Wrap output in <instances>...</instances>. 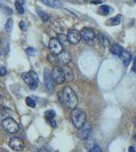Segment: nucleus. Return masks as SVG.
Here are the masks:
<instances>
[{
	"instance_id": "1",
	"label": "nucleus",
	"mask_w": 136,
	"mask_h": 152,
	"mask_svg": "<svg viewBox=\"0 0 136 152\" xmlns=\"http://www.w3.org/2000/svg\"><path fill=\"white\" fill-rule=\"evenodd\" d=\"M59 99L67 109L73 110L76 107L78 102L77 95L74 92V90L71 87L65 86L62 89V92L59 94Z\"/></svg>"
},
{
	"instance_id": "2",
	"label": "nucleus",
	"mask_w": 136,
	"mask_h": 152,
	"mask_svg": "<svg viewBox=\"0 0 136 152\" xmlns=\"http://www.w3.org/2000/svg\"><path fill=\"white\" fill-rule=\"evenodd\" d=\"M85 120H86V115L83 110L77 109V107L72 110V112H71V121H72L75 128L77 129L81 128L85 125Z\"/></svg>"
},
{
	"instance_id": "3",
	"label": "nucleus",
	"mask_w": 136,
	"mask_h": 152,
	"mask_svg": "<svg viewBox=\"0 0 136 152\" xmlns=\"http://www.w3.org/2000/svg\"><path fill=\"white\" fill-rule=\"evenodd\" d=\"M21 78H23L24 81L29 85L32 90L36 89V88L38 87L39 78H38V75L36 74V72H34V71L23 73V74H21Z\"/></svg>"
},
{
	"instance_id": "4",
	"label": "nucleus",
	"mask_w": 136,
	"mask_h": 152,
	"mask_svg": "<svg viewBox=\"0 0 136 152\" xmlns=\"http://www.w3.org/2000/svg\"><path fill=\"white\" fill-rule=\"evenodd\" d=\"M2 126L3 128L6 130L9 133H15L19 130V126L18 124L14 121L12 118H5L2 122Z\"/></svg>"
},
{
	"instance_id": "5",
	"label": "nucleus",
	"mask_w": 136,
	"mask_h": 152,
	"mask_svg": "<svg viewBox=\"0 0 136 152\" xmlns=\"http://www.w3.org/2000/svg\"><path fill=\"white\" fill-rule=\"evenodd\" d=\"M52 79L57 83H63L65 82V77H64V73L61 66H55L51 71Z\"/></svg>"
},
{
	"instance_id": "6",
	"label": "nucleus",
	"mask_w": 136,
	"mask_h": 152,
	"mask_svg": "<svg viewBox=\"0 0 136 152\" xmlns=\"http://www.w3.org/2000/svg\"><path fill=\"white\" fill-rule=\"evenodd\" d=\"M80 36H81V40L86 44L93 43V40H95V38H96L95 31H93V29L90 28H82V31H80Z\"/></svg>"
},
{
	"instance_id": "7",
	"label": "nucleus",
	"mask_w": 136,
	"mask_h": 152,
	"mask_svg": "<svg viewBox=\"0 0 136 152\" xmlns=\"http://www.w3.org/2000/svg\"><path fill=\"white\" fill-rule=\"evenodd\" d=\"M49 49L54 55H58L63 51V46L62 43L58 40V39H51L49 42Z\"/></svg>"
},
{
	"instance_id": "8",
	"label": "nucleus",
	"mask_w": 136,
	"mask_h": 152,
	"mask_svg": "<svg viewBox=\"0 0 136 152\" xmlns=\"http://www.w3.org/2000/svg\"><path fill=\"white\" fill-rule=\"evenodd\" d=\"M66 38H67V41L71 45H77L81 41L80 33L78 31H76V29H69Z\"/></svg>"
},
{
	"instance_id": "9",
	"label": "nucleus",
	"mask_w": 136,
	"mask_h": 152,
	"mask_svg": "<svg viewBox=\"0 0 136 152\" xmlns=\"http://www.w3.org/2000/svg\"><path fill=\"white\" fill-rule=\"evenodd\" d=\"M56 64H58L59 66H65L67 65L69 62L71 61V57H70V54L66 51H62L60 54L56 55Z\"/></svg>"
},
{
	"instance_id": "10",
	"label": "nucleus",
	"mask_w": 136,
	"mask_h": 152,
	"mask_svg": "<svg viewBox=\"0 0 136 152\" xmlns=\"http://www.w3.org/2000/svg\"><path fill=\"white\" fill-rule=\"evenodd\" d=\"M9 146L14 151H23L24 149V142L21 138L12 137L9 141Z\"/></svg>"
},
{
	"instance_id": "11",
	"label": "nucleus",
	"mask_w": 136,
	"mask_h": 152,
	"mask_svg": "<svg viewBox=\"0 0 136 152\" xmlns=\"http://www.w3.org/2000/svg\"><path fill=\"white\" fill-rule=\"evenodd\" d=\"M90 132H91V126L90 124L85 123V125L81 128L78 129L77 136L79 137V139H81V140H85L90 135Z\"/></svg>"
},
{
	"instance_id": "12",
	"label": "nucleus",
	"mask_w": 136,
	"mask_h": 152,
	"mask_svg": "<svg viewBox=\"0 0 136 152\" xmlns=\"http://www.w3.org/2000/svg\"><path fill=\"white\" fill-rule=\"evenodd\" d=\"M44 83H45L47 89L51 91L52 88H53V79H52L51 72H49L48 68L44 69Z\"/></svg>"
},
{
	"instance_id": "13",
	"label": "nucleus",
	"mask_w": 136,
	"mask_h": 152,
	"mask_svg": "<svg viewBox=\"0 0 136 152\" xmlns=\"http://www.w3.org/2000/svg\"><path fill=\"white\" fill-rule=\"evenodd\" d=\"M119 57H120L121 60H122V62H123V64H124L125 67H127V66L129 65V63L131 62V59H132L131 54L126 50L122 51V53H121V55L119 56Z\"/></svg>"
},
{
	"instance_id": "14",
	"label": "nucleus",
	"mask_w": 136,
	"mask_h": 152,
	"mask_svg": "<svg viewBox=\"0 0 136 152\" xmlns=\"http://www.w3.org/2000/svg\"><path fill=\"white\" fill-rule=\"evenodd\" d=\"M41 1L46 6L52 7V8H60V7H62V2L60 0H41Z\"/></svg>"
},
{
	"instance_id": "15",
	"label": "nucleus",
	"mask_w": 136,
	"mask_h": 152,
	"mask_svg": "<svg viewBox=\"0 0 136 152\" xmlns=\"http://www.w3.org/2000/svg\"><path fill=\"white\" fill-rule=\"evenodd\" d=\"M62 67V70H63V73H64V77H65V81H72L73 78H74V75L72 73V70L70 69L67 66H61Z\"/></svg>"
},
{
	"instance_id": "16",
	"label": "nucleus",
	"mask_w": 136,
	"mask_h": 152,
	"mask_svg": "<svg viewBox=\"0 0 136 152\" xmlns=\"http://www.w3.org/2000/svg\"><path fill=\"white\" fill-rule=\"evenodd\" d=\"M123 50H124V49H123L122 46H120L119 44H113V45L111 46V48H110L111 53L114 54L115 56H118V57L121 55V53H122Z\"/></svg>"
},
{
	"instance_id": "17",
	"label": "nucleus",
	"mask_w": 136,
	"mask_h": 152,
	"mask_svg": "<svg viewBox=\"0 0 136 152\" xmlns=\"http://www.w3.org/2000/svg\"><path fill=\"white\" fill-rule=\"evenodd\" d=\"M121 23V15L115 16V18H109L107 21H106V24H107L108 26H118V24H120Z\"/></svg>"
},
{
	"instance_id": "18",
	"label": "nucleus",
	"mask_w": 136,
	"mask_h": 152,
	"mask_svg": "<svg viewBox=\"0 0 136 152\" xmlns=\"http://www.w3.org/2000/svg\"><path fill=\"white\" fill-rule=\"evenodd\" d=\"M100 43L102 44L105 48H109V46H110V40H109L108 38H106L104 35H100Z\"/></svg>"
},
{
	"instance_id": "19",
	"label": "nucleus",
	"mask_w": 136,
	"mask_h": 152,
	"mask_svg": "<svg viewBox=\"0 0 136 152\" xmlns=\"http://www.w3.org/2000/svg\"><path fill=\"white\" fill-rule=\"evenodd\" d=\"M110 12H111V9L108 5H102L100 7V13L102 14V15H108Z\"/></svg>"
},
{
	"instance_id": "20",
	"label": "nucleus",
	"mask_w": 136,
	"mask_h": 152,
	"mask_svg": "<svg viewBox=\"0 0 136 152\" xmlns=\"http://www.w3.org/2000/svg\"><path fill=\"white\" fill-rule=\"evenodd\" d=\"M12 28H13V20H12L11 18H8L5 23V31L7 33H10L12 31Z\"/></svg>"
},
{
	"instance_id": "21",
	"label": "nucleus",
	"mask_w": 136,
	"mask_h": 152,
	"mask_svg": "<svg viewBox=\"0 0 136 152\" xmlns=\"http://www.w3.org/2000/svg\"><path fill=\"white\" fill-rule=\"evenodd\" d=\"M38 13H39V15H40V18H41L42 20L45 21V23L50 19V16H49V14H47L46 12L40 10V9H38Z\"/></svg>"
},
{
	"instance_id": "22",
	"label": "nucleus",
	"mask_w": 136,
	"mask_h": 152,
	"mask_svg": "<svg viewBox=\"0 0 136 152\" xmlns=\"http://www.w3.org/2000/svg\"><path fill=\"white\" fill-rule=\"evenodd\" d=\"M26 104H28L29 107H36V105H37L35 99H32V97H29V96L26 99Z\"/></svg>"
},
{
	"instance_id": "23",
	"label": "nucleus",
	"mask_w": 136,
	"mask_h": 152,
	"mask_svg": "<svg viewBox=\"0 0 136 152\" xmlns=\"http://www.w3.org/2000/svg\"><path fill=\"white\" fill-rule=\"evenodd\" d=\"M45 117L47 120H51V119H54V117H55V112L53 111V110H50V111H47L45 113Z\"/></svg>"
},
{
	"instance_id": "24",
	"label": "nucleus",
	"mask_w": 136,
	"mask_h": 152,
	"mask_svg": "<svg viewBox=\"0 0 136 152\" xmlns=\"http://www.w3.org/2000/svg\"><path fill=\"white\" fill-rule=\"evenodd\" d=\"M15 8H16L17 13L23 14L24 12V8L23 4H19V3H17V2H15Z\"/></svg>"
},
{
	"instance_id": "25",
	"label": "nucleus",
	"mask_w": 136,
	"mask_h": 152,
	"mask_svg": "<svg viewBox=\"0 0 136 152\" xmlns=\"http://www.w3.org/2000/svg\"><path fill=\"white\" fill-rule=\"evenodd\" d=\"M26 53L28 54L29 56H33V55L36 54V50H35L34 48H32V47H29V48L26 49Z\"/></svg>"
},
{
	"instance_id": "26",
	"label": "nucleus",
	"mask_w": 136,
	"mask_h": 152,
	"mask_svg": "<svg viewBox=\"0 0 136 152\" xmlns=\"http://www.w3.org/2000/svg\"><path fill=\"white\" fill-rule=\"evenodd\" d=\"M7 73V70L5 67H3V66H0V76L1 77H3V76H5Z\"/></svg>"
},
{
	"instance_id": "27",
	"label": "nucleus",
	"mask_w": 136,
	"mask_h": 152,
	"mask_svg": "<svg viewBox=\"0 0 136 152\" xmlns=\"http://www.w3.org/2000/svg\"><path fill=\"white\" fill-rule=\"evenodd\" d=\"M90 152H103V150H102V148H101L100 146L96 145V146H93V148L90 149Z\"/></svg>"
},
{
	"instance_id": "28",
	"label": "nucleus",
	"mask_w": 136,
	"mask_h": 152,
	"mask_svg": "<svg viewBox=\"0 0 136 152\" xmlns=\"http://www.w3.org/2000/svg\"><path fill=\"white\" fill-rule=\"evenodd\" d=\"M19 28H21V31H26V23H24V21H21V23H19Z\"/></svg>"
},
{
	"instance_id": "29",
	"label": "nucleus",
	"mask_w": 136,
	"mask_h": 152,
	"mask_svg": "<svg viewBox=\"0 0 136 152\" xmlns=\"http://www.w3.org/2000/svg\"><path fill=\"white\" fill-rule=\"evenodd\" d=\"M47 121L49 122V124H50L52 127H56V123H55V121H54V119H51V120H47Z\"/></svg>"
},
{
	"instance_id": "30",
	"label": "nucleus",
	"mask_w": 136,
	"mask_h": 152,
	"mask_svg": "<svg viewBox=\"0 0 136 152\" xmlns=\"http://www.w3.org/2000/svg\"><path fill=\"white\" fill-rule=\"evenodd\" d=\"M3 104H4V99H3V96L0 94V109L3 107Z\"/></svg>"
},
{
	"instance_id": "31",
	"label": "nucleus",
	"mask_w": 136,
	"mask_h": 152,
	"mask_svg": "<svg viewBox=\"0 0 136 152\" xmlns=\"http://www.w3.org/2000/svg\"><path fill=\"white\" fill-rule=\"evenodd\" d=\"M132 71H133L134 73H136V58H134V64H133Z\"/></svg>"
},
{
	"instance_id": "32",
	"label": "nucleus",
	"mask_w": 136,
	"mask_h": 152,
	"mask_svg": "<svg viewBox=\"0 0 136 152\" xmlns=\"http://www.w3.org/2000/svg\"><path fill=\"white\" fill-rule=\"evenodd\" d=\"M128 152H136V149H135L133 146H130V147H129V150H128Z\"/></svg>"
},
{
	"instance_id": "33",
	"label": "nucleus",
	"mask_w": 136,
	"mask_h": 152,
	"mask_svg": "<svg viewBox=\"0 0 136 152\" xmlns=\"http://www.w3.org/2000/svg\"><path fill=\"white\" fill-rule=\"evenodd\" d=\"M15 2H17V3H19V4H23V5H24V0H15Z\"/></svg>"
},
{
	"instance_id": "34",
	"label": "nucleus",
	"mask_w": 136,
	"mask_h": 152,
	"mask_svg": "<svg viewBox=\"0 0 136 152\" xmlns=\"http://www.w3.org/2000/svg\"><path fill=\"white\" fill-rule=\"evenodd\" d=\"M133 124H134L135 126H136V117L134 118V119H133Z\"/></svg>"
},
{
	"instance_id": "35",
	"label": "nucleus",
	"mask_w": 136,
	"mask_h": 152,
	"mask_svg": "<svg viewBox=\"0 0 136 152\" xmlns=\"http://www.w3.org/2000/svg\"><path fill=\"white\" fill-rule=\"evenodd\" d=\"M1 55H2V51H1V49H0V57H1Z\"/></svg>"
},
{
	"instance_id": "36",
	"label": "nucleus",
	"mask_w": 136,
	"mask_h": 152,
	"mask_svg": "<svg viewBox=\"0 0 136 152\" xmlns=\"http://www.w3.org/2000/svg\"><path fill=\"white\" fill-rule=\"evenodd\" d=\"M134 138H135V141H136V134L134 135Z\"/></svg>"
},
{
	"instance_id": "37",
	"label": "nucleus",
	"mask_w": 136,
	"mask_h": 152,
	"mask_svg": "<svg viewBox=\"0 0 136 152\" xmlns=\"http://www.w3.org/2000/svg\"><path fill=\"white\" fill-rule=\"evenodd\" d=\"M133 1H134V2H135V3H136V0H133Z\"/></svg>"
}]
</instances>
